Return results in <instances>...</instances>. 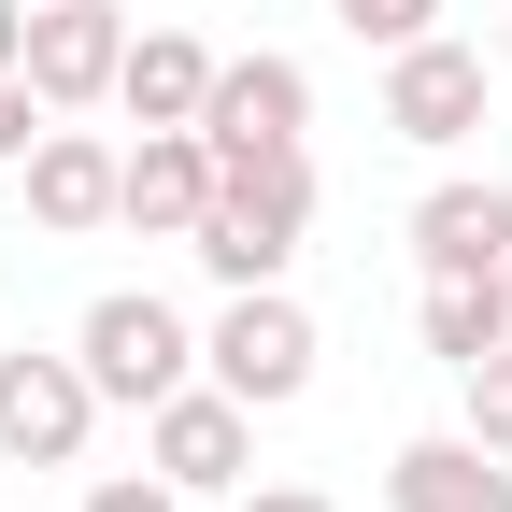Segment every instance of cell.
Returning <instances> with one entry per match:
<instances>
[{
  "label": "cell",
  "mask_w": 512,
  "mask_h": 512,
  "mask_svg": "<svg viewBox=\"0 0 512 512\" xmlns=\"http://www.w3.org/2000/svg\"><path fill=\"white\" fill-rule=\"evenodd\" d=\"M299 228H313V157L299 143H214V214H200V256L228 285H271L285 256H299Z\"/></svg>",
  "instance_id": "cell-1"
},
{
  "label": "cell",
  "mask_w": 512,
  "mask_h": 512,
  "mask_svg": "<svg viewBox=\"0 0 512 512\" xmlns=\"http://www.w3.org/2000/svg\"><path fill=\"white\" fill-rule=\"evenodd\" d=\"M72 356H86V384H100V399H171V384H185V356H200V342H185V313L157 299V285H114V299H86V328H72Z\"/></svg>",
  "instance_id": "cell-2"
},
{
  "label": "cell",
  "mask_w": 512,
  "mask_h": 512,
  "mask_svg": "<svg viewBox=\"0 0 512 512\" xmlns=\"http://www.w3.org/2000/svg\"><path fill=\"white\" fill-rule=\"evenodd\" d=\"M214 384H228V399H256V413H271V399H299V384H313V313L285 299V285H242L228 313H214Z\"/></svg>",
  "instance_id": "cell-3"
},
{
  "label": "cell",
  "mask_w": 512,
  "mask_h": 512,
  "mask_svg": "<svg viewBox=\"0 0 512 512\" xmlns=\"http://www.w3.org/2000/svg\"><path fill=\"white\" fill-rule=\"evenodd\" d=\"M15 72L43 86V114H57V100H114L128 15H114V0H29V57H15Z\"/></svg>",
  "instance_id": "cell-4"
},
{
  "label": "cell",
  "mask_w": 512,
  "mask_h": 512,
  "mask_svg": "<svg viewBox=\"0 0 512 512\" xmlns=\"http://www.w3.org/2000/svg\"><path fill=\"white\" fill-rule=\"evenodd\" d=\"M114 214L157 228V242H200V214H214V128H143L128 171H114Z\"/></svg>",
  "instance_id": "cell-5"
},
{
  "label": "cell",
  "mask_w": 512,
  "mask_h": 512,
  "mask_svg": "<svg viewBox=\"0 0 512 512\" xmlns=\"http://www.w3.org/2000/svg\"><path fill=\"white\" fill-rule=\"evenodd\" d=\"M384 128H413V143H470V128H484V57L441 43V29H413L399 57H384Z\"/></svg>",
  "instance_id": "cell-6"
},
{
  "label": "cell",
  "mask_w": 512,
  "mask_h": 512,
  "mask_svg": "<svg viewBox=\"0 0 512 512\" xmlns=\"http://www.w3.org/2000/svg\"><path fill=\"white\" fill-rule=\"evenodd\" d=\"M86 413H100V384L86 356H0V456H86Z\"/></svg>",
  "instance_id": "cell-7"
},
{
  "label": "cell",
  "mask_w": 512,
  "mask_h": 512,
  "mask_svg": "<svg viewBox=\"0 0 512 512\" xmlns=\"http://www.w3.org/2000/svg\"><path fill=\"white\" fill-rule=\"evenodd\" d=\"M157 470H171V484H242V470H256V399H228V384H171V399H157Z\"/></svg>",
  "instance_id": "cell-8"
},
{
  "label": "cell",
  "mask_w": 512,
  "mask_h": 512,
  "mask_svg": "<svg viewBox=\"0 0 512 512\" xmlns=\"http://www.w3.org/2000/svg\"><path fill=\"white\" fill-rule=\"evenodd\" d=\"M413 256H427V271H498V256H512V185L498 171H441L413 200Z\"/></svg>",
  "instance_id": "cell-9"
},
{
  "label": "cell",
  "mask_w": 512,
  "mask_h": 512,
  "mask_svg": "<svg viewBox=\"0 0 512 512\" xmlns=\"http://www.w3.org/2000/svg\"><path fill=\"white\" fill-rule=\"evenodd\" d=\"M200 128L242 157V143H299L313 128V86H299V57H214V100H200Z\"/></svg>",
  "instance_id": "cell-10"
},
{
  "label": "cell",
  "mask_w": 512,
  "mask_h": 512,
  "mask_svg": "<svg viewBox=\"0 0 512 512\" xmlns=\"http://www.w3.org/2000/svg\"><path fill=\"white\" fill-rule=\"evenodd\" d=\"M384 498L399 512H512V456L498 441H399V470H384Z\"/></svg>",
  "instance_id": "cell-11"
},
{
  "label": "cell",
  "mask_w": 512,
  "mask_h": 512,
  "mask_svg": "<svg viewBox=\"0 0 512 512\" xmlns=\"http://www.w3.org/2000/svg\"><path fill=\"white\" fill-rule=\"evenodd\" d=\"M114 143H100V128H43V143H29V214L43 228H114Z\"/></svg>",
  "instance_id": "cell-12"
},
{
  "label": "cell",
  "mask_w": 512,
  "mask_h": 512,
  "mask_svg": "<svg viewBox=\"0 0 512 512\" xmlns=\"http://www.w3.org/2000/svg\"><path fill=\"white\" fill-rule=\"evenodd\" d=\"M114 100L143 114V128H200V100H214V43H200V29H143V43H128V72H114Z\"/></svg>",
  "instance_id": "cell-13"
},
{
  "label": "cell",
  "mask_w": 512,
  "mask_h": 512,
  "mask_svg": "<svg viewBox=\"0 0 512 512\" xmlns=\"http://www.w3.org/2000/svg\"><path fill=\"white\" fill-rule=\"evenodd\" d=\"M484 342H512V299H498V271H427V356H441V370H470Z\"/></svg>",
  "instance_id": "cell-14"
},
{
  "label": "cell",
  "mask_w": 512,
  "mask_h": 512,
  "mask_svg": "<svg viewBox=\"0 0 512 512\" xmlns=\"http://www.w3.org/2000/svg\"><path fill=\"white\" fill-rule=\"evenodd\" d=\"M456 384H470V441H498V456H512V342H484Z\"/></svg>",
  "instance_id": "cell-15"
},
{
  "label": "cell",
  "mask_w": 512,
  "mask_h": 512,
  "mask_svg": "<svg viewBox=\"0 0 512 512\" xmlns=\"http://www.w3.org/2000/svg\"><path fill=\"white\" fill-rule=\"evenodd\" d=\"M328 15H342V29H356V43H413V29H427V15H441V0H328Z\"/></svg>",
  "instance_id": "cell-16"
},
{
  "label": "cell",
  "mask_w": 512,
  "mask_h": 512,
  "mask_svg": "<svg viewBox=\"0 0 512 512\" xmlns=\"http://www.w3.org/2000/svg\"><path fill=\"white\" fill-rule=\"evenodd\" d=\"M86 512H185V484H171V470H157V484L114 470V484H86Z\"/></svg>",
  "instance_id": "cell-17"
},
{
  "label": "cell",
  "mask_w": 512,
  "mask_h": 512,
  "mask_svg": "<svg viewBox=\"0 0 512 512\" xmlns=\"http://www.w3.org/2000/svg\"><path fill=\"white\" fill-rule=\"evenodd\" d=\"M29 143H43V86H29V72H0V157H29Z\"/></svg>",
  "instance_id": "cell-18"
},
{
  "label": "cell",
  "mask_w": 512,
  "mask_h": 512,
  "mask_svg": "<svg viewBox=\"0 0 512 512\" xmlns=\"http://www.w3.org/2000/svg\"><path fill=\"white\" fill-rule=\"evenodd\" d=\"M242 512H342V498H328V484H256Z\"/></svg>",
  "instance_id": "cell-19"
},
{
  "label": "cell",
  "mask_w": 512,
  "mask_h": 512,
  "mask_svg": "<svg viewBox=\"0 0 512 512\" xmlns=\"http://www.w3.org/2000/svg\"><path fill=\"white\" fill-rule=\"evenodd\" d=\"M15 57H29V0H0V72H15Z\"/></svg>",
  "instance_id": "cell-20"
},
{
  "label": "cell",
  "mask_w": 512,
  "mask_h": 512,
  "mask_svg": "<svg viewBox=\"0 0 512 512\" xmlns=\"http://www.w3.org/2000/svg\"><path fill=\"white\" fill-rule=\"evenodd\" d=\"M498 299H512V256H498Z\"/></svg>",
  "instance_id": "cell-21"
},
{
  "label": "cell",
  "mask_w": 512,
  "mask_h": 512,
  "mask_svg": "<svg viewBox=\"0 0 512 512\" xmlns=\"http://www.w3.org/2000/svg\"><path fill=\"white\" fill-rule=\"evenodd\" d=\"M498 57H512V15H498Z\"/></svg>",
  "instance_id": "cell-22"
}]
</instances>
